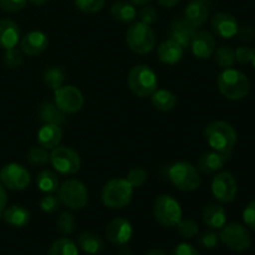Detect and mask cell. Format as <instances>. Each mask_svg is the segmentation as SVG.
<instances>
[{
	"instance_id": "cell-1",
	"label": "cell",
	"mask_w": 255,
	"mask_h": 255,
	"mask_svg": "<svg viewBox=\"0 0 255 255\" xmlns=\"http://www.w3.org/2000/svg\"><path fill=\"white\" fill-rule=\"evenodd\" d=\"M204 137L213 151L229 157H232V152L238 141L234 127L226 121L211 122L204 129Z\"/></svg>"
},
{
	"instance_id": "cell-2",
	"label": "cell",
	"mask_w": 255,
	"mask_h": 255,
	"mask_svg": "<svg viewBox=\"0 0 255 255\" xmlns=\"http://www.w3.org/2000/svg\"><path fill=\"white\" fill-rule=\"evenodd\" d=\"M218 90L226 99L238 101L249 94L251 82L246 74L236 69H224L217 77Z\"/></svg>"
},
{
	"instance_id": "cell-3",
	"label": "cell",
	"mask_w": 255,
	"mask_h": 255,
	"mask_svg": "<svg viewBox=\"0 0 255 255\" xmlns=\"http://www.w3.org/2000/svg\"><path fill=\"white\" fill-rule=\"evenodd\" d=\"M133 196V187L127 179L115 178L102 188V203L111 209H122L128 206Z\"/></svg>"
},
{
	"instance_id": "cell-4",
	"label": "cell",
	"mask_w": 255,
	"mask_h": 255,
	"mask_svg": "<svg viewBox=\"0 0 255 255\" xmlns=\"http://www.w3.org/2000/svg\"><path fill=\"white\" fill-rule=\"evenodd\" d=\"M129 90L136 96L144 99L153 94L158 87V79L153 70L147 65H137L132 67L127 77Z\"/></svg>"
},
{
	"instance_id": "cell-5",
	"label": "cell",
	"mask_w": 255,
	"mask_h": 255,
	"mask_svg": "<svg viewBox=\"0 0 255 255\" xmlns=\"http://www.w3.org/2000/svg\"><path fill=\"white\" fill-rule=\"evenodd\" d=\"M126 42L129 49L139 55L148 54L156 47V34L149 25L133 22L126 31Z\"/></svg>"
},
{
	"instance_id": "cell-6",
	"label": "cell",
	"mask_w": 255,
	"mask_h": 255,
	"mask_svg": "<svg viewBox=\"0 0 255 255\" xmlns=\"http://www.w3.org/2000/svg\"><path fill=\"white\" fill-rule=\"evenodd\" d=\"M169 181L176 188L183 192H193L201 186L198 169L188 162H177L168 169Z\"/></svg>"
},
{
	"instance_id": "cell-7",
	"label": "cell",
	"mask_w": 255,
	"mask_h": 255,
	"mask_svg": "<svg viewBox=\"0 0 255 255\" xmlns=\"http://www.w3.org/2000/svg\"><path fill=\"white\" fill-rule=\"evenodd\" d=\"M60 203L71 211H80L85 208L89 202V192L86 186L77 179L65 181L57 189Z\"/></svg>"
},
{
	"instance_id": "cell-8",
	"label": "cell",
	"mask_w": 255,
	"mask_h": 255,
	"mask_svg": "<svg viewBox=\"0 0 255 255\" xmlns=\"http://www.w3.org/2000/svg\"><path fill=\"white\" fill-rule=\"evenodd\" d=\"M153 216L163 227H176L182 219V208L177 199L168 194L157 197L153 204Z\"/></svg>"
},
{
	"instance_id": "cell-9",
	"label": "cell",
	"mask_w": 255,
	"mask_h": 255,
	"mask_svg": "<svg viewBox=\"0 0 255 255\" xmlns=\"http://www.w3.org/2000/svg\"><path fill=\"white\" fill-rule=\"evenodd\" d=\"M50 163L61 174H75L80 171L81 159L75 149L66 146H57L50 153Z\"/></svg>"
},
{
	"instance_id": "cell-10",
	"label": "cell",
	"mask_w": 255,
	"mask_h": 255,
	"mask_svg": "<svg viewBox=\"0 0 255 255\" xmlns=\"http://www.w3.org/2000/svg\"><path fill=\"white\" fill-rule=\"evenodd\" d=\"M219 239L234 252H244L251 247L252 238L248 229L239 223H229L222 228Z\"/></svg>"
},
{
	"instance_id": "cell-11",
	"label": "cell",
	"mask_w": 255,
	"mask_h": 255,
	"mask_svg": "<svg viewBox=\"0 0 255 255\" xmlns=\"http://www.w3.org/2000/svg\"><path fill=\"white\" fill-rule=\"evenodd\" d=\"M0 183L11 191H24L31 183V177L24 166L9 163L0 171Z\"/></svg>"
},
{
	"instance_id": "cell-12",
	"label": "cell",
	"mask_w": 255,
	"mask_h": 255,
	"mask_svg": "<svg viewBox=\"0 0 255 255\" xmlns=\"http://www.w3.org/2000/svg\"><path fill=\"white\" fill-rule=\"evenodd\" d=\"M55 105L64 114H76L82 109L84 96L77 87L72 85H62L54 91Z\"/></svg>"
},
{
	"instance_id": "cell-13",
	"label": "cell",
	"mask_w": 255,
	"mask_h": 255,
	"mask_svg": "<svg viewBox=\"0 0 255 255\" xmlns=\"http://www.w3.org/2000/svg\"><path fill=\"white\" fill-rule=\"evenodd\" d=\"M212 193L221 203H231L238 193V184L229 172L218 173L212 181Z\"/></svg>"
},
{
	"instance_id": "cell-14",
	"label": "cell",
	"mask_w": 255,
	"mask_h": 255,
	"mask_svg": "<svg viewBox=\"0 0 255 255\" xmlns=\"http://www.w3.org/2000/svg\"><path fill=\"white\" fill-rule=\"evenodd\" d=\"M133 228L125 218H115L106 226V237L112 244L125 246L131 239Z\"/></svg>"
},
{
	"instance_id": "cell-15",
	"label": "cell",
	"mask_w": 255,
	"mask_h": 255,
	"mask_svg": "<svg viewBox=\"0 0 255 255\" xmlns=\"http://www.w3.org/2000/svg\"><path fill=\"white\" fill-rule=\"evenodd\" d=\"M196 32L197 27L189 24L184 17H177L171 25L169 36H171L172 40L178 42L183 49H188V47H191L192 40H193Z\"/></svg>"
},
{
	"instance_id": "cell-16",
	"label": "cell",
	"mask_w": 255,
	"mask_h": 255,
	"mask_svg": "<svg viewBox=\"0 0 255 255\" xmlns=\"http://www.w3.org/2000/svg\"><path fill=\"white\" fill-rule=\"evenodd\" d=\"M191 49L197 59H209L216 51V39L211 32L206 31V30L197 31L192 40Z\"/></svg>"
},
{
	"instance_id": "cell-17",
	"label": "cell",
	"mask_w": 255,
	"mask_h": 255,
	"mask_svg": "<svg viewBox=\"0 0 255 255\" xmlns=\"http://www.w3.org/2000/svg\"><path fill=\"white\" fill-rule=\"evenodd\" d=\"M212 29L218 36L232 39L238 34L239 24L233 15L228 12H217L212 17Z\"/></svg>"
},
{
	"instance_id": "cell-18",
	"label": "cell",
	"mask_w": 255,
	"mask_h": 255,
	"mask_svg": "<svg viewBox=\"0 0 255 255\" xmlns=\"http://www.w3.org/2000/svg\"><path fill=\"white\" fill-rule=\"evenodd\" d=\"M49 46V37L45 32L34 30V31L27 32L20 41V47L24 54L29 56H37L42 54Z\"/></svg>"
},
{
	"instance_id": "cell-19",
	"label": "cell",
	"mask_w": 255,
	"mask_h": 255,
	"mask_svg": "<svg viewBox=\"0 0 255 255\" xmlns=\"http://www.w3.org/2000/svg\"><path fill=\"white\" fill-rule=\"evenodd\" d=\"M184 54V49L174 40L168 39L161 42L157 47V56L163 64L176 65L182 60Z\"/></svg>"
},
{
	"instance_id": "cell-20",
	"label": "cell",
	"mask_w": 255,
	"mask_h": 255,
	"mask_svg": "<svg viewBox=\"0 0 255 255\" xmlns=\"http://www.w3.org/2000/svg\"><path fill=\"white\" fill-rule=\"evenodd\" d=\"M228 159H231V157L219 152H207L198 159V169L204 174H214L223 168Z\"/></svg>"
},
{
	"instance_id": "cell-21",
	"label": "cell",
	"mask_w": 255,
	"mask_h": 255,
	"mask_svg": "<svg viewBox=\"0 0 255 255\" xmlns=\"http://www.w3.org/2000/svg\"><path fill=\"white\" fill-rule=\"evenodd\" d=\"M20 41V29L12 20L0 19V47L4 50L16 47Z\"/></svg>"
},
{
	"instance_id": "cell-22",
	"label": "cell",
	"mask_w": 255,
	"mask_h": 255,
	"mask_svg": "<svg viewBox=\"0 0 255 255\" xmlns=\"http://www.w3.org/2000/svg\"><path fill=\"white\" fill-rule=\"evenodd\" d=\"M62 139V131L59 125L44 124L37 132V142L46 149H54Z\"/></svg>"
},
{
	"instance_id": "cell-23",
	"label": "cell",
	"mask_w": 255,
	"mask_h": 255,
	"mask_svg": "<svg viewBox=\"0 0 255 255\" xmlns=\"http://www.w3.org/2000/svg\"><path fill=\"white\" fill-rule=\"evenodd\" d=\"M208 6L203 2V0H192L184 9V19L193 25L194 27H199L208 19Z\"/></svg>"
},
{
	"instance_id": "cell-24",
	"label": "cell",
	"mask_w": 255,
	"mask_h": 255,
	"mask_svg": "<svg viewBox=\"0 0 255 255\" xmlns=\"http://www.w3.org/2000/svg\"><path fill=\"white\" fill-rule=\"evenodd\" d=\"M203 222L212 229L223 228L227 223L226 209L221 204H208L203 211Z\"/></svg>"
},
{
	"instance_id": "cell-25",
	"label": "cell",
	"mask_w": 255,
	"mask_h": 255,
	"mask_svg": "<svg viewBox=\"0 0 255 255\" xmlns=\"http://www.w3.org/2000/svg\"><path fill=\"white\" fill-rule=\"evenodd\" d=\"M77 246L86 254L95 255L99 254L104 249V242L101 237L94 232H82L77 237Z\"/></svg>"
},
{
	"instance_id": "cell-26",
	"label": "cell",
	"mask_w": 255,
	"mask_h": 255,
	"mask_svg": "<svg viewBox=\"0 0 255 255\" xmlns=\"http://www.w3.org/2000/svg\"><path fill=\"white\" fill-rule=\"evenodd\" d=\"M1 217L9 226L15 228H22L30 222V212L22 206H11L5 209Z\"/></svg>"
},
{
	"instance_id": "cell-27",
	"label": "cell",
	"mask_w": 255,
	"mask_h": 255,
	"mask_svg": "<svg viewBox=\"0 0 255 255\" xmlns=\"http://www.w3.org/2000/svg\"><path fill=\"white\" fill-rule=\"evenodd\" d=\"M39 115L40 121L44 124H52V125H62L65 122V114L55 105V102H42L39 107Z\"/></svg>"
},
{
	"instance_id": "cell-28",
	"label": "cell",
	"mask_w": 255,
	"mask_h": 255,
	"mask_svg": "<svg viewBox=\"0 0 255 255\" xmlns=\"http://www.w3.org/2000/svg\"><path fill=\"white\" fill-rule=\"evenodd\" d=\"M111 15L116 21L122 22V24H127V22H132L137 16L136 7L134 4L128 1H124L120 0L112 4L111 6Z\"/></svg>"
},
{
	"instance_id": "cell-29",
	"label": "cell",
	"mask_w": 255,
	"mask_h": 255,
	"mask_svg": "<svg viewBox=\"0 0 255 255\" xmlns=\"http://www.w3.org/2000/svg\"><path fill=\"white\" fill-rule=\"evenodd\" d=\"M151 101L153 107H156L158 111L169 112L176 107L177 97L168 90H156L151 95Z\"/></svg>"
},
{
	"instance_id": "cell-30",
	"label": "cell",
	"mask_w": 255,
	"mask_h": 255,
	"mask_svg": "<svg viewBox=\"0 0 255 255\" xmlns=\"http://www.w3.org/2000/svg\"><path fill=\"white\" fill-rule=\"evenodd\" d=\"M36 184L37 187H39L40 191L44 192V193L46 194L54 193V192H56L60 187L57 174L54 173L52 171H49V169H44V171H41L37 174Z\"/></svg>"
},
{
	"instance_id": "cell-31",
	"label": "cell",
	"mask_w": 255,
	"mask_h": 255,
	"mask_svg": "<svg viewBox=\"0 0 255 255\" xmlns=\"http://www.w3.org/2000/svg\"><path fill=\"white\" fill-rule=\"evenodd\" d=\"M47 255H79V251L71 239L60 238L51 244Z\"/></svg>"
},
{
	"instance_id": "cell-32",
	"label": "cell",
	"mask_w": 255,
	"mask_h": 255,
	"mask_svg": "<svg viewBox=\"0 0 255 255\" xmlns=\"http://www.w3.org/2000/svg\"><path fill=\"white\" fill-rule=\"evenodd\" d=\"M42 80H44V84L46 85L49 89L56 90L59 87H61L64 85L65 81V72L62 71V69L57 66H51L49 69H46L42 75Z\"/></svg>"
},
{
	"instance_id": "cell-33",
	"label": "cell",
	"mask_w": 255,
	"mask_h": 255,
	"mask_svg": "<svg viewBox=\"0 0 255 255\" xmlns=\"http://www.w3.org/2000/svg\"><path fill=\"white\" fill-rule=\"evenodd\" d=\"M214 60H216L217 65L221 66L222 69H231L236 62L234 50L228 45H222L214 51Z\"/></svg>"
},
{
	"instance_id": "cell-34",
	"label": "cell",
	"mask_w": 255,
	"mask_h": 255,
	"mask_svg": "<svg viewBox=\"0 0 255 255\" xmlns=\"http://www.w3.org/2000/svg\"><path fill=\"white\" fill-rule=\"evenodd\" d=\"M27 162L32 167H44L50 162V154L47 153V149L44 147H32L27 152Z\"/></svg>"
},
{
	"instance_id": "cell-35",
	"label": "cell",
	"mask_w": 255,
	"mask_h": 255,
	"mask_svg": "<svg viewBox=\"0 0 255 255\" xmlns=\"http://www.w3.org/2000/svg\"><path fill=\"white\" fill-rule=\"evenodd\" d=\"M76 227V219H75L74 214L70 212H62L56 221V228L62 236H69L75 231Z\"/></svg>"
},
{
	"instance_id": "cell-36",
	"label": "cell",
	"mask_w": 255,
	"mask_h": 255,
	"mask_svg": "<svg viewBox=\"0 0 255 255\" xmlns=\"http://www.w3.org/2000/svg\"><path fill=\"white\" fill-rule=\"evenodd\" d=\"M176 227L177 229H178V233L181 234L183 238H187V239L193 238V237H196L199 232L198 224H197L193 219H189V218H186V219L182 218Z\"/></svg>"
},
{
	"instance_id": "cell-37",
	"label": "cell",
	"mask_w": 255,
	"mask_h": 255,
	"mask_svg": "<svg viewBox=\"0 0 255 255\" xmlns=\"http://www.w3.org/2000/svg\"><path fill=\"white\" fill-rule=\"evenodd\" d=\"M106 0H75V6L85 14H95L102 10Z\"/></svg>"
},
{
	"instance_id": "cell-38",
	"label": "cell",
	"mask_w": 255,
	"mask_h": 255,
	"mask_svg": "<svg viewBox=\"0 0 255 255\" xmlns=\"http://www.w3.org/2000/svg\"><path fill=\"white\" fill-rule=\"evenodd\" d=\"M22 61H24V57H22L21 51L17 50L16 47L5 50L4 62L7 67H10V69H19L22 65Z\"/></svg>"
},
{
	"instance_id": "cell-39",
	"label": "cell",
	"mask_w": 255,
	"mask_h": 255,
	"mask_svg": "<svg viewBox=\"0 0 255 255\" xmlns=\"http://www.w3.org/2000/svg\"><path fill=\"white\" fill-rule=\"evenodd\" d=\"M127 181L134 188H139L147 181V172L143 168H133L127 174Z\"/></svg>"
},
{
	"instance_id": "cell-40",
	"label": "cell",
	"mask_w": 255,
	"mask_h": 255,
	"mask_svg": "<svg viewBox=\"0 0 255 255\" xmlns=\"http://www.w3.org/2000/svg\"><path fill=\"white\" fill-rule=\"evenodd\" d=\"M40 209L45 213H54L59 209L60 207V199L59 197L54 196V194H46L42 197L39 202Z\"/></svg>"
},
{
	"instance_id": "cell-41",
	"label": "cell",
	"mask_w": 255,
	"mask_h": 255,
	"mask_svg": "<svg viewBox=\"0 0 255 255\" xmlns=\"http://www.w3.org/2000/svg\"><path fill=\"white\" fill-rule=\"evenodd\" d=\"M199 246L206 249H213L218 246L219 236L214 232H204L198 239Z\"/></svg>"
},
{
	"instance_id": "cell-42",
	"label": "cell",
	"mask_w": 255,
	"mask_h": 255,
	"mask_svg": "<svg viewBox=\"0 0 255 255\" xmlns=\"http://www.w3.org/2000/svg\"><path fill=\"white\" fill-rule=\"evenodd\" d=\"M27 0H0V7L4 11L16 12L25 7Z\"/></svg>"
},
{
	"instance_id": "cell-43",
	"label": "cell",
	"mask_w": 255,
	"mask_h": 255,
	"mask_svg": "<svg viewBox=\"0 0 255 255\" xmlns=\"http://www.w3.org/2000/svg\"><path fill=\"white\" fill-rule=\"evenodd\" d=\"M139 17H141V21L144 22L147 25H152L157 21V10L153 6H149V5H143L142 10L139 11Z\"/></svg>"
},
{
	"instance_id": "cell-44",
	"label": "cell",
	"mask_w": 255,
	"mask_h": 255,
	"mask_svg": "<svg viewBox=\"0 0 255 255\" xmlns=\"http://www.w3.org/2000/svg\"><path fill=\"white\" fill-rule=\"evenodd\" d=\"M234 55H236V61L241 64H249L253 57V49L248 46H239L234 50Z\"/></svg>"
},
{
	"instance_id": "cell-45",
	"label": "cell",
	"mask_w": 255,
	"mask_h": 255,
	"mask_svg": "<svg viewBox=\"0 0 255 255\" xmlns=\"http://www.w3.org/2000/svg\"><path fill=\"white\" fill-rule=\"evenodd\" d=\"M243 221L249 228L255 231V201L251 202L243 212Z\"/></svg>"
},
{
	"instance_id": "cell-46",
	"label": "cell",
	"mask_w": 255,
	"mask_h": 255,
	"mask_svg": "<svg viewBox=\"0 0 255 255\" xmlns=\"http://www.w3.org/2000/svg\"><path fill=\"white\" fill-rule=\"evenodd\" d=\"M172 255H201V254H199V252L197 251L192 244L181 243L173 249V254Z\"/></svg>"
},
{
	"instance_id": "cell-47",
	"label": "cell",
	"mask_w": 255,
	"mask_h": 255,
	"mask_svg": "<svg viewBox=\"0 0 255 255\" xmlns=\"http://www.w3.org/2000/svg\"><path fill=\"white\" fill-rule=\"evenodd\" d=\"M237 35H238L241 40H243V41L246 42H249L254 39L255 31L251 25H243V26H239L238 34Z\"/></svg>"
},
{
	"instance_id": "cell-48",
	"label": "cell",
	"mask_w": 255,
	"mask_h": 255,
	"mask_svg": "<svg viewBox=\"0 0 255 255\" xmlns=\"http://www.w3.org/2000/svg\"><path fill=\"white\" fill-rule=\"evenodd\" d=\"M6 203H7V196H6V192H5V187L0 183V217H1L2 213H4Z\"/></svg>"
},
{
	"instance_id": "cell-49",
	"label": "cell",
	"mask_w": 255,
	"mask_h": 255,
	"mask_svg": "<svg viewBox=\"0 0 255 255\" xmlns=\"http://www.w3.org/2000/svg\"><path fill=\"white\" fill-rule=\"evenodd\" d=\"M181 0H157L158 5H161L162 7H167V9H171V7L176 6Z\"/></svg>"
},
{
	"instance_id": "cell-50",
	"label": "cell",
	"mask_w": 255,
	"mask_h": 255,
	"mask_svg": "<svg viewBox=\"0 0 255 255\" xmlns=\"http://www.w3.org/2000/svg\"><path fill=\"white\" fill-rule=\"evenodd\" d=\"M146 255H167V254H166V252L163 251V249L154 248V249H152V251H149Z\"/></svg>"
},
{
	"instance_id": "cell-51",
	"label": "cell",
	"mask_w": 255,
	"mask_h": 255,
	"mask_svg": "<svg viewBox=\"0 0 255 255\" xmlns=\"http://www.w3.org/2000/svg\"><path fill=\"white\" fill-rule=\"evenodd\" d=\"M129 1L134 5H141V6H143V5H147L148 2H151L152 0H129Z\"/></svg>"
},
{
	"instance_id": "cell-52",
	"label": "cell",
	"mask_w": 255,
	"mask_h": 255,
	"mask_svg": "<svg viewBox=\"0 0 255 255\" xmlns=\"http://www.w3.org/2000/svg\"><path fill=\"white\" fill-rule=\"evenodd\" d=\"M32 5H36V6H42L44 4H46L47 0H29Z\"/></svg>"
},
{
	"instance_id": "cell-53",
	"label": "cell",
	"mask_w": 255,
	"mask_h": 255,
	"mask_svg": "<svg viewBox=\"0 0 255 255\" xmlns=\"http://www.w3.org/2000/svg\"><path fill=\"white\" fill-rule=\"evenodd\" d=\"M252 64H253V66L255 67V49L253 50V57H252Z\"/></svg>"
}]
</instances>
